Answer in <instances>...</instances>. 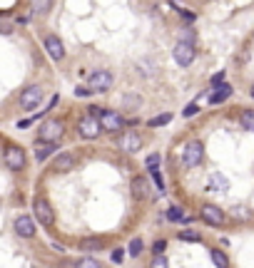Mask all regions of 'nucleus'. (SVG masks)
<instances>
[{
	"label": "nucleus",
	"instance_id": "f257e3e1",
	"mask_svg": "<svg viewBox=\"0 0 254 268\" xmlns=\"http://www.w3.org/2000/svg\"><path fill=\"white\" fill-rule=\"evenodd\" d=\"M87 115L98 117L100 124H102V132H120V129H122V124H125L122 115L115 112V110H98V107H90V110H87Z\"/></svg>",
	"mask_w": 254,
	"mask_h": 268
},
{
	"label": "nucleus",
	"instance_id": "f03ea898",
	"mask_svg": "<svg viewBox=\"0 0 254 268\" xmlns=\"http://www.w3.org/2000/svg\"><path fill=\"white\" fill-rule=\"evenodd\" d=\"M202 159H204V144H202L199 139L187 142V144H184V149H182V164H184V169L199 167V164H202Z\"/></svg>",
	"mask_w": 254,
	"mask_h": 268
},
{
	"label": "nucleus",
	"instance_id": "7ed1b4c3",
	"mask_svg": "<svg viewBox=\"0 0 254 268\" xmlns=\"http://www.w3.org/2000/svg\"><path fill=\"white\" fill-rule=\"evenodd\" d=\"M62 132H65V127H62V122H60V119H48V122H42V124H40L38 142L55 144L60 137H62Z\"/></svg>",
	"mask_w": 254,
	"mask_h": 268
},
{
	"label": "nucleus",
	"instance_id": "20e7f679",
	"mask_svg": "<svg viewBox=\"0 0 254 268\" xmlns=\"http://www.w3.org/2000/svg\"><path fill=\"white\" fill-rule=\"evenodd\" d=\"M33 211H35V219L40 221V226L50 229V226L55 224V211H53V206L48 204V199L38 196V199L33 201Z\"/></svg>",
	"mask_w": 254,
	"mask_h": 268
},
{
	"label": "nucleus",
	"instance_id": "39448f33",
	"mask_svg": "<svg viewBox=\"0 0 254 268\" xmlns=\"http://www.w3.org/2000/svg\"><path fill=\"white\" fill-rule=\"evenodd\" d=\"M100 132H102V124H100L98 117L85 115L78 122V134L82 139H95V137H100Z\"/></svg>",
	"mask_w": 254,
	"mask_h": 268
},
{
	"label": "nucleus",
	"instance_id": "423d86ee",
	"mask_svg": "<svg viewBox=\"0 0 254 268\" xmlns=\"http://www.w3.org/2000/svg\"><path fill=\"white\" fill-rule=\"evenodd\" d=\"M87 87L93 92H105V90L112 87V75L107 70H95V72H90V77H87Z\"/></svg>",
	"mask_w": 254,
	"mask_h": 268
},
{
	"label": "nucleus",
	"instance_id": "0eeeda50",
	"mask_svg": "<svg viewBox=\"0 0 254 268\" xmlns=\"http://www.w3.org/2000/svg\"><path fill=\"white\" fill-rule=\"evenodd\" d=\"M42 97H45V92H42V87H38V85H30L28 90H22L20 92V107L22 110H33V107H38L40 102H42Z\"/></svg>",
	"mask_w": 254,
	"mask_h": 268
},
{
	"label": "nucleus",
	"instance_id": "6e6552de",
	"mask_svg": "<svg viewBox=\"0 0 254 268\" xmlns=\"http://www.w3.org/2000/svg\"><path fill=\"white\" fill-rule=\"evenodd\" d=\"M3 159H5V167H8L10 172H20V169L25 167V152H22L20 147H13V144L5 147Z\"/></svg>",
	"mask_w": 254,
	"mask_h": 268
},
{
	"label": "nucleus",
	"instance_id": "1a4fd4ad",
	"mask_svg": "<svg viewBox=\"0 0 254 268\" xmlns=\"http://www.w3.org/2000/svg\"><path fill=\"white\" fill-rule=\"evenodd\" d=\"M172 58L179 67H187V65H192V60H195V45H190V42H177L175 50H172Z\"/></svg>",
	"mask_w": 254,
	"mask_h": 268
},
{
	"label": "nucleus",
	"instance_id": "9d476101",
	"mask_svg": "<svg viewBox=\"0 0 254 268\" xmlns=\"http://www.w3.org/2000/svg\"><path fill=\"white\" fill-rule=\"evenodd\" d=\"M199 216H202L210 226H219V224H224V211L219 209V206H212V204H204V206L199 209Z\"/></svg>",
	"mask_w": 254,
	"mask_h": 268
},
{
	"label": "nucleus",
	"instance_id": "9b49d317",
	"mask_svg": "<svg viewBox=\"0 0 254 268\" xmlns=\"http://www.w3.org/2000/svg\"><path fill=\"white\" fill-rule=\"evenodd\" d=\"M140 147H142V137L140 132H125L122 134V139H120V149L127 154H135L140 152Z\"/></svg>",
	"mask_w": 254,
	"mask_h": 268
},
{
	"label": "nucleus",
	"instance_id": "f8f14e48",
	"mask_svg": "<svg viewBox=\"0 0 254 268\" xmlns=\"http://www.w3.org/2000/svg\"><path fill=\"white\" fill-rule=\"evenodd\" d=\"M45 50H48V55H50L53 60L65 58V45L60 42L58 35H48V38H45Z\"/></svg>",
	"mask_w": 254,
	"mask_h": 268
},
{
	"label": "nucleus",
	"instance_id": "ddd939ff",
	"mask_svg": "<svg viewBox=\"0 0 254 268\" xmlns=\"http://www.w3.org/2000/svg\"><path fill=\"white\" fill-rule=\"evenodd\" d=\"M15 233L22 236V238H33L35 236V224L30 216H18L15 219Z\"/></svg>",
	"mask_w": 254,
	"mask_h": 268
},
{
	"label": "nucleus",
	"instance_id": "4468645a",
	"mask_svg": "<svg viewBox=\"0 0 254 268\" xmlns=\"http://www.w3.org/2000/svg\"><path fill=\"white\" fill-rule=\"evenodd\" d=\"M73 167H75V156L70 152H62L58 159L53 162V172H70Z\"/></svg>",
	"mask_w": 254,
	"mask_h": 268
},
{
	"label": "nucleus",
	"instance_id": "2eb2a0df",
	"mask_svg": "<svg viewBox=\"0 0 254 268\" xmlns=\"http://www.w3.org/2000/svg\"><path fill=\"white\" fill-rule=\"evenodd\" d=\"M147 192H150V184H147L145 176L132 179V196H135V199H147Z\"/></svg>",
	"mask_w": 254,
	"mask_h": 268
},
{
	"label": "nucleus",
	"instance_id": "dca6fc26",
	"mask_svg": "<svg viewBox=\"0 0 254 268\" xmlns=\"http://www.w3.org/2000/svg\"><path fill=\"white\" fill-rule=\"evenodd\" d=\"M210 189H212V192H219V194H227L229 192V181H227V176H224V174H212V179H210Z\"/></svg>",
	"mask_w": 254,
	"mask_h": 268
},
{
	"label": "nucleus",
	"instance_id": "f3484780",
	"mask_svg": "<svg viewBox=\"0 0 254 268\" xmlns=\"http://www.w3.org/2000/svg\"><path fill=\"white\" fill-rule=\"evenodd\" d=\"M53 152H58V144L38 142V144H35V152H33V154H35V159H38V162H45V159H48Z\"/></svg>",
	"mask_w": 254,
	"mask_h": 268
},
{
	"label": "nucleus",
	"instance_id": "a211bd4d",
	"mask_svg": "<svg viewBox=\"0 0 254 268\" xmlns=\"http://www.w3.org/2000/svg\"><path fill=\"white\" fill-rule=\"evenodd\" d=\"M229 95H232V87L224 82V85H219L215 92L210 95V104H219V102H224V99H227Z\"/></svg>",
	"mask_w": 254,
	"mask_h": 268
},
{
	"label": "nucleus",
	"instance_id": "6ab92c4d",
	"mask_svg": "<svg viewBox=\"0 0 254 268\" xmlns=\"http://www.w3.org/2000/svg\"><path fill=\"white\" fill-rule=\"evenodd\" d=\"M239 124H242L244 132H254V110H244L239 115Z\"/></svg>",
	"mask_w": 254,
	"mask_h": 268
},
{
	"label": "nucleus",
	"instance_id": "aec40b11",
	"mask_svg": "<svg viewBox=\"0 0 254 268\" xmlns=\"http://www.w3.org/2000/svg\"><path fill=\"white\" fill-rule=\"evenodd\" d=\"M210 256H212V263H215L217 268H229V258L224 256V251L212 249V251H210Z\"/></svg>",
	"mask_w": 254,
	"mask_h": 268
},
{
	"label": "nucleus",
	"instance_id": "412c9836",
	"mask_svg": "<svg viewBox=\"0 0 254 268\" xmlns=\"http://www.w3.org/2000/svg\"><path fill=\"white\" fill-rule=\"evenodd\" d=\"M102 249V238H82L80 251H100Z\"/></svg>",
	"mask_w": 254,
	"mask_h": 268
},
{
	"label": "nucleus",
	"instance_id": "4be33fe9",
	"mask_svg": "<svg viewBox=\"0 0 254 268\" xmlns=\"http://www.w3.org/2000/svg\"><path fill=\"white\" fill-rule=\"evenodd\" d=\"M179 238L182 241H190V244H199L202 241V233L195 229H184V231H179Z\"/></svg>",
	"mask_w": 254,
	"mask_h": 268
},
{
	"label": "nucleus",
	"instance_id": "5701e85b",
	"mask_svg": "<svg viewBox=\"0 0 254 268\" xmlns=\"http://www.w3.org/2000/svg\"><path fill=\"white\" fill-rule=\"evenodd\" d=\"M142 251H145L142 238H132V241H130V249H127V253H130V256H140Z\"/></svg>",
	"mask_w": 254,
	"mask_h": 268
},
{
	"label": "nucleus",
	"instance_id": "b1692460",
	"mask_svg": "<svg viewBox=\"0 0 254 268\" xmlns=\"http://www.w3.org/2000/svg\"><path fill=\"white\" fill-rule=\"evenodd\" d=\"M75 268H102V266H100V261H95V258L87 256V258H80L78 263H75Z\"/></svg>",
	"mask_w": 254,
	"mask_h": 268
},
{
	"label": "nucleus",
	"instance_id": "393cba45",
	"mask_svg": "<svg viewBox=\"0 0 254 268\" xmlns=\"http://www.w3.org/2000/svg\"><path fill=\"white\" fill-rule=\"evenodd\" d=\"M159 162H162V156H159V154H150V156L145 159V167L152 172V169H157V167H159Z\"/></svg>",
	"mask_w": 254,
	"mask_h": 268
},
{
	"label": "nucleus",
	"instance_id": "a878e982",
	"mask_svg": "<svg viewBox=\"0 0 254 268\" xmlns=\"http://www.w3.org/2000/svg\"><path fill=\"white\" fill-rule=\"evenodd\" d=\"M30 8H33V13H48V10L53 8V3H48V0H40V3H33Z\"/></svg>",
	"mask_w": 254,
	"mask_h": 268
},
{
	"label": "nucleus",
	"instance_id": "bb28decb",
	"mask_svg": "<svg viewBox=\"0 0 254 268\" xmlns=\"http://www.w3.org/2000/svg\"><path fill=\"white\" fill-rule=\"evenodd\" d=\"M167 219H170V221H179V219H184V213H182L179 206H170V209H167Z\"/></svg>",
	"mask_w": 254,
	"mask_h": 268
},
{
	"label": "nucleus",
	"instance_id": "cd10ccee",
	"mask_svg": "<svg viewBox=\"0 0 254 268\" xmlns=\"http://www.w3.org/2000/svg\"><path fill=\"white\" fill-rule=\"evenodd\" d=\"M170 119H172V115L152 117V119H150V122H147V124H150V127H159V124H167V122H170Z\"/></svg>",
	"mask_w": 254,
	"mask_h": 268
},
{
	"label": "nucleus",
	"instance_id": "c85d7f7f",
	"mask_svg": "<svg viewBox=\"0 0 254 268\" xmlns=\"http://www.w3.org/2000/svg\"><path fill=\"white\" fill-rule=\"evenodd\" d=\"M150 268H170V266H167V258H165V256H155Z\"/></svg>",
	"mask_w": 254,
	"mask_h": 268
},
{
	"label": "nucleus",
	"instance_id": "c756f323",
	"mask_svg": "<svg viewBox=\"0 0 254 268\" xmlns=\"http://www.w3.org/2000/svg\"><path fill=\"white\" fill-rule=\"evenodd\" d=\"M90 95H93L90 87H85V85H78V87H75V97H90Z\"/></svg>",
	"mask_w": 254,
	"mask_h": 268
},
{
	"label": "nucleus",
	"instance_id": "7c9ffc66",
	"mask_svg": "<svg viewBox=\"0 0 254 268\" xmlns=\"http://www.w3.org/2000/svg\"><path fill=\"white\" fill-rule=\"evenodd\" d=\"M167 249V241L165 238H159V241H155V246H152V251H155V256H162V251Z\"/></svg>",
	"mask_w": 254,
	"mask_h": 268
},
{
	"label": "nucleus",
	"instance_id": "2f4dec72",
	"mask_svg": "<svg viewBox=\"0 0 254 268\" xmlns=\"http://www.w3.org/2000/svg\"><path fill=\"white\" fill-rule=\"evenodd\" d=\"M125 261V249H115L112 251V263H122Z\"/></svg>",
	"mask_w": 254,
	"mask_h": 268
},
{
	"label": "nucleus",
	"instance_id": "473e14b6",
	"mask_svg": "<svg viewBox=\"0 0 254 268\" xmlns=\"http://www.w3.org/2000/svg\"><path fill=\"white\" fill-rule=\"evenodd\" d=\"M197 112H199V107H197V104H187V107H184V112H182V115H184V117H195Z\"/></svg>",
	"mask_w": 254,
	"mask_h": 268
},
{
	"label": "nucleus",
	"instance_id": "72a5a7b5",
	"mask_svg": "<svg viewBox=\"0 0 254 268\" xmlns=\"http://www.w3.org/2000/svg\"><path fill=\"white\" fill-rule=\"evenodd\" d=\"M212 85H217V87H219V85H224V72H217V75L212 77Z\"/></svg>",
	"mask_w": 254,
	"mask_h": 268
},
{
	"label": "nucleus",
	"instance_id": "f704fd0d",
	"mask_svg": "<svg viewBox=\"0 0 254 268\" xmlns=\"http://www.w3.org/2000/svg\"><path fill=\"white\" fill-rule=\"evenodd\" d=\"M179 15L187 20V22H192V20H195V13H192V10H179Z\"/></svg>",
	"mask_w": 254,
	"mask_h": 268
},
{
	"label": "nucleus",
	"instance_id": "c9c22d12",
	"mask_svg": "<svg viewBox=\"0 0 254 268\" xmlns=\"http://www.w3.org/2000/svg\"><path fill=\"white\" fill-rule=\"evenodd\" d=\"M232 216H235V219H247L244 209H239V206H235V209H232Z\"/></svg>",
	"mask_w": 254,
	"mask_h": 268
},
{
	"label": "nucleus",
	"instance_id": "e433bc0d",
	"mask_svg": "<svg viewBox=\"0 0 254 268\" xmlns=\"http://www.w3.org/2000/svg\"><path fill=\"white\" fill-rule=\"evenodd\" d=\"M249 95H252V99H254V85H252V90H249Z\"/></svg>",
	"mask_w": 254,
	"mask_h": 268
}]
</instances>
